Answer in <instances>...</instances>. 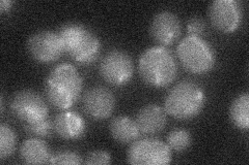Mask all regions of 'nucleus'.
<instances>
[{"label": "nucleus", "instance_id": "nucleus-1", "mask_svg": "<svg viewBox=\"0 0 249 165\" xmlns=\"http://www.w3.org/2000/svg\"><path fill=\"white\" fill-rule=\"evenodd\" d=\"M82 87L83 80L77 68L70 63H61L47 76L45 93L54 107L65 111L80 97Z\"/></svg>", "mask_w": 249, "mask_h": 165}, {"label": "nucleus", "instance_id": "nucleus-2", "mask_svg": "<svg viewBox=\"0 0 249 165\" xmlns=\"http://www.w3.org/2000/svg\"><path fill=\"white\" fill-rule=\"evenodd\" d=\"M138 72L146 85L162 88L175 81L178 64L169 50L162 45H156L142 54L138 61Z\"/></svg>", "mask_w": 249, "mask_h": 165}, {"label": "nucleus", "instance_id": "nucleus-3", "mask_svg": "<svg viewBox=\"0 0 249 165\" xmlns=\"http://www.w3.org/2000/svg\"><path fill=\"white\" fill-rule=\"evenodd\" d=\"M206 104V95L199 85L183 81L171 89L164 100L165 112L178 120H189L200 114Z\"/></svg>", "mask_w": 249, "mask_h": 165}, {"label": "nucleus", "instance_id": "nucleus-4", "mask_svg": "<svg viewBox=\"0 0 249 165\" xmlns=\"http://www.w3.org/2000/svg\"><path fill=\"white\" fill-rule=\"evenodd\" d=\"M62 46L76 62L88 64L96 61L100 55L101 43L89 29L77 23H69L58 32Z\"/></svg>", "mask_w": 249, "mask_h": 165}, {"label": "nucleus", "instance_id": "nucleus-5", "mask_svg": "<svg viewBox=\"0 0 249 165\" xmlns=\"http://www.w3.org/2000/svg\"><path fill=\"white\" fill-rule=\"evenodd\" d=\"M177 55L184 68L192 74H206L215 65L214 50L200 36L184 37L177 46Z\"/></svg>", "mask_w": 249, "mask_h": 165}, {"label": "nucleus", "instance_id": "nucleus-6", "mask_svg": "<svg viewBox=\"0 0 249 165\" xmlns=\"http://www.w3.org/2000/svg\"><path fill=\"white\" fill-rule=\"evenodd\" d=\"M127 158L133 165H166L171 162V150L159 139H138L130 146Z\"/></svg>", "mask_w": 249, "mask_h": 165}, {"label": "nucleus", "instance_id": "nucleus-7", "mask_svg": "<svg viewBox=\"0 0 249 165\" xmlns=\"http://www.w3.org/2000/svg\"><path fill=\"white\" fill-rule=\"evenodd\" d=\"M133 73V61L127 53L121 50L110 51L101 61L100 74L105 82L112 86L128 84Z\"/></svg>", "mask_w": 249, "mask_h": 165}, {"label": "nucleus", "instance_id": "nucleus-8", "mask_svg": "<svg viewBox=\"0 0 249 165\" xmlns=\"http://www.w3.org/2000/svg\"><path fill=\"white\" fill-rule=\"evenodd\" d=\"M13 114L25 123H33L48 118L49 107L40 94L23 90L15 94L11 102Z\"/></svg>", "mask_w": 249, "mask_h": 165}, {"label": "nucleus", "instance_id": "nucleus-9", "mask_svg": "<svg viewBox=\"0 0 249 165\" xmlns=\"http://www.w3.org/2000/svg\"><path fill=\"white\" fill-rule=\"evenodd\" d=\"M27 49L31 57L42 63L58 60L65 52L59 35L47 30L31 35L27 42Z\"/></svg>", "mask_w": 249, "mask_h": 165}, {"label": "nucleus", "instance_id": "nucleus-10", "mask_svg": "<svg viewBox=\"0 0 249 165\" xmlns=\"http://www.w3.org/2000/svg\"><path fill=\"white\" fill-rule=\"evenodd\" d=\"M209 17L217 30L231 33L240 25L242 9L236 0H215L209 7Z\"/></svg>", "mask_w": 249, "mask_h": 165}, {"label": "nucleus", "instance_id": "nucleus-11", "mask_svg": "<svg viewBox=\"0 0 249 165\" xmlns=\"http://www.w3.org/2000/svg\"><path fill=\"white\" fill-rule=\"evenodd\" d=\"M150 32L156 43L162 46L170 45L181 36V22L174 13L160 12L152 21Z\"/></svg>", "mask_w": 249, "mask_h": 165}, {"label": "nucleus", "instance_id": "nucleus-12", "mask_svg": "<svg viewBox=\"0 0 249 165\" xmlns=\"http://www.w3.org/2000/svg\"><path fill=\"white\" fill-rule=\"evenodd\" d=\"M115 105L113 94L105 87H93L85 92L83 108L92 119L104 120L110 117Z\"/></svg>", "mask_w": 249, "mask_h": 165}, {"label": "nucleus", "instance_id": "nucleus-13", "mask_svg": "<svg viewBox=\"0 0 249 165\" xmlns=\"http://www.w3.org/2000/svg\"><path fill=\"white\" fill-rule=\"evenodd\" d=\"M135 122L140 133L149 135H157L166 126V113L157 105H149L140 109Z\"/></svg>", "mask_w": 249, "mask_h": 165}, {"label": "nucleus", "instance_id": "nucleus-14", "mask_svg": "<svg viewBox=\"0 0 249 165\" xmlns=\"http://www.w3.org/2000/svg\"><path fill=\"white\" fill-rule=\"evenodd\" d=\"M54 130L65 139H77L84 135L87 124L83 118L76 112L66 111L58 114L53 122Z\"/></svg>", "mask_w": 249, "mask_h": 165}, {"label": "nucleus", "instance_id": "nucleus-15", "mask_svg": "<svg viewBox=\"0 0 249 165\" xmlns=\"http://www.w3.org/2000/svg\"><path fill=\"white\" fill-rule=\"evenodd\" d=\"M109 130L112 137L121 144L133 143L140 135L136 122L127 116L114 118L109 126Z\"/></svg>", "mask_w": 249, "mask_h": 165}, {"label": "nucleus", "instance_id": "nucleus-16", "mask_svg": "<svg viewBox=\"0 0 249 165\" xmlns=\"http://www.w3.org/2000/svg\"><path fill=\"white\" fill-rule=\"evenodd\" d=\"M20 157L25 164L49 163L51 155L48 147L38 138H29L20 148Z\"/></svg>", "mask_w": 249, "mask_h": 165}, {"label": "nucleus", "instance_id": "nucleus-17", "mask_svg": "<svg viewBox=\"0 0 249 165\" xmlns=\"http://www.w3.org/2000/svg\"><path fill=\"white\" fill-rule=\"evenodd\" d=\"M230 118L237 128L242 130L249 128V95L247 92L240 94L233 99L230 107Z\"/></svg>", "mask_w": 249, "mask_h": 165}, {"label": "nucleus", "instance_id": "nucleus-18", "mask_svg": "<svg viewBox=\"0 0 249 165\" xmlns=\"http://www.w3.org/2000/svg\"><path fill=\"white\" fill-rule=\"evenodd\" d=\"M17 137L14 130L5 124L0 125V159L4 160L15 152Z\"/></svg>", "mask_w": 249, "mask_h": 165}, {"label": "nucleus", "instance_id": "nucleus-19", "mask_svg": "<svg viewBox=\"0 0 249 165\" xmlns=\"http://www.w3.org/2000/svg\"><path fill=\"white\" fill-rule=\"evenodd\" d=\"M192 136L190 132L183 128H177L171 131L167 136V146L170 150L176 152H183L190 147Z\"/></svg>", "mask_w": 249, "mask_h": 165}, {"label": "nucleus", "instance_id": "nucleus-20", "mask_svg": "<svg viewBox=\"0 0 249 165\" xmlns=\"http://www.w3.org/2000/svg\"><path fill=\"white\" fill-rule=\"evenodd\" d=\"M24 128L29 135H34L38 137H46L51 135L52 130L54 129V125L48 118H47V119L41 121L25 123Z\"/></svg>", "mask_w": 249, "mask_h": 165}, {"label": "nucleus", "instance_id": "nucleus-21", "mask_svg": "<svg viewBox=\"0 0 249 165\" xmlns=\"http://www.w3.org/2000/svg\"><path fill=\"white\" fill-rule=\"evenodd\" d=\"M82 158L80 155L75 152H59L58 154L51 156L48 164H70V165H80L82 164Z\"/></svg>", "mask_w": 249, "mask_h": 165}, {"label": "nucleus", "instance_id": "nucleus-22", "mask_svg": "<svg viewBox=\"0 0 249 165\" xmlns=\"http://www.w3.org/2000/svg\"><path fill=\"white\" fill-rule=\"evenodd\" d=\"M88 165H106L111 163V155L106 151L90 152L84 161Z\"/></svg>", "mask_w": 249, "mask_h": 165}, {"label": "nucleus", "instance_id": "nucleus-23", "mask_svg": "<svg viewBox=\"0 0 249 165\" xmlns=\"http://www.w3.org/2000/svg\"><path fill=\"white\" fill-rule=\"evenodd\" d=\"M206 23L200 18H192L187 23V30L190 33L189 35H196L199 36L205 31Z\"/></svg>", "mask_w": 249, "mask_h": 165}, {"label": "nucleus", "instance_id": "nucleus-24", "mask_svg": "<svg viewBox=\"0 0 249 165\" xmlns=\"http://www.w3.org/2000/svg\"><path fill=\"white\" fill-rule=\"evenodd\" d=\"M12 5L13 1H11V0H1V1H0V12H9L12 9Z\"/></svg>", "mask_w": 249, "mask_h": 165}]
</instances>
